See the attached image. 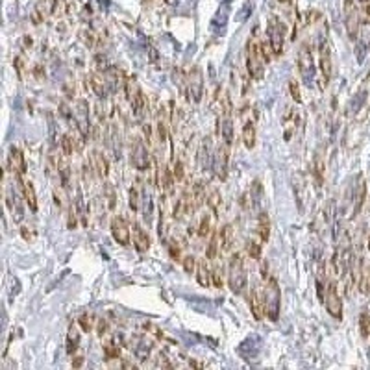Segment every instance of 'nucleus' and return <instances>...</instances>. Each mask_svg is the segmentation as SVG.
Instances as JSON below:
<instances>
[{"label":"nucleus","mask_w":370,"mask_h":370,"mask_svg":"<svg viewBox=\"0 0 370 370\" xmlns=\"http://www.w3.org/2000/svg\"><path fill=\"white\" fill-rule=\"evenodd\" d=\"M365 100V91H361V95L357 98H354V102H352V106H350V113H354V111H357L359 109V106H361V102Z\"/></svg>","instance_id":"nucleus-54"},{"label":"nucleus","mask_w":370,"mask_h":370,"mask_svg":"<svg viewBox=\"0 0 370 370\" xmlns=\"http://www.w3.org/2000/svg\"><path fill=\"white\" fill-rule=\"evenodd\" d=\"M324 306H326V311L330 313L331 317L337 318V320H341L342 318V300L339 296V292H337V283L335 282H330L328 283V289L324 292Z\"/></svg>","instance_id":"nucleus-9"},{"label":"nucleus","mask_w":370,"mask_h":370,"mask_svg":"<svg viewBox=\"0 0 370 370\" xmlns=\"http://www.w3.org/2000/svg\"><path fill=\"white\" fill-rule=\"evenodd\" d=\"M78 326L82 328V331H85V333H89V331L92 330V317L89 313H83L82 317L78 318Z\"/></svg>","instance_id":"nucleus-49"},{"label":"nucleus","mask_w":370,"mask_h":370,"mask_svg":"<svg viewBox=\"0 0 370 370\" xmlns=\"http://www.w3.org/2000/svg\"><path fill=\"white\" fill-rule=\"evenodd\" d=\"M141 185H143V180L139 178V180L130 187V210L132 211H139V207H141V198H143Z\"/></svg>","instance_id":"nucleus-30"},{"label":"nucleus","mask_w":370,"mask_h":370,"mask_svg":"<svg viewBox=\"0 0 370 370\" xmlns=\"http://www.w3.org/2000/svg\"><path fill=\"white\" fill-rule=\"evenodd\" d=\"M128 348L135 354L139 359H146L154 350V341L146 335H133L128 342Z\"/></svg>","instance_id":"nucleus-13"},{"label":"nucleus","mask_w":370,"mask_h":370,"mask_svg":"<svg viewBox=\"0 0 370 370\" xmlns=\"http://www.w3.org/2000/svg\"><path fill=\"white\" fill-rule=\"evenodd\" d=\"M97 326H98V328H97V330H98V337H104V333L107 331V322L104 320V318H100Z\"/></svg>","instance_id":"nucleus-55"},{"label":"nucleus","mask_w":370,"mask_h":370,"mask_svg":"<svg viewBox=\"0 0 370 370\" xmlns=\"http://www.w3.org/2000/svg\"><path fill=\"white\" fill-rule=\"evenodd\" d=\"M359 20H361V15L356 2H354V0H344V25H346V32L350 35V39H356L357 37Z\"/></svg>","instance_id":"nucleus-12"},{"label":"nucleus","mask_w":370,"mask_h":370,"mask_svg":"<svg viewBox=\"0 0 370 370\" xmlns=\"http://www.w3.org/2000/svg\"><path fill=\"white\" fill-rule=\"evenodd\" d=\"M359 2H361V4H368L370 0H359Z\"/></svg>","instance_id":"nucleus-63"},{"label":"nucleus","mask_w":370,"mask_h":370,"mask_svg":"<svg viewBox=\"0 0 370 370\" xmlns=\"http://www.w3.org/2000/svg\"><path fill=\"white\" fill-rule=\"evenodd\" d=\"M296 122H298V113L294 107L287 109V115L283 119V126H285V139H291V135L296 132Z\"/></svg>","instance_id":"nucleus-31"},{"label":"nucleus","mask_w":370,"mask_h":370,"mask_svg":"<svg viewBox=\"0 0 370 370\" xmlns=\"http://www.w3.org/2000/svg\"><path fill=\"white\" fill-rule=\"evenodd\" d=\"M74 121L80 130V135L87 141L91 137V117H89V104L85 100H78L74 104Z\"/></svg>","instance_id":"nucleus-10"},{"label":"nucleus","mask_w":370,"mask_h":370,"mask_svg":"<svg viewBox=\"0 0 370 370\" xmlns=\"http://www.w3.org/2000/svg\"><path fill=\"white\" fill-rule=\"evenodd\" d=\"M104 354H106V359H115V357H121V348L115 341H107L104 344Z\"/></svg>","instance_id":"nucleus-41"},{"label":"nucleus","mask_w":370,"mask_h":370,"mask_svg":"<svg viewBox=\"0 0 370 370\" xmlns=\"http://www.w3.org/2000/svg\"><path fill=\"white\" fill-rule=\"evenodd\" d=\"M280 307H282V289L276 278H268L265 287V315L272 322L280 318Z\"/></svg>","instance_id":"nucleus-3"},{"label":"nucleus","mask_w":370,"mask_h":370,"mask_svg":"<svg viewBox=\"0 0 370 370\" xmlns=\"http://www.w3.org/2000/svg\"><path fill=\"white\" fill-rule=\"evenodd\" d=\"M91 163H92L95 171H97V174L100 176V178H107V174H109V161H107L106 154H104L102 150H98V148L92 150Z\"/></svg>","instance_id":"nucleus-22"},{"label":"nucleus","mask_w":370,"mask_h":370,"mask_svg":"<svg viewBox=\"0 0 370 370\" xmlns=\"http://www.w3.org/2000/svg\"><path fill=\"white\" fill-rule=\"evenodd\" d=\"M219 246H220V237L219 234H213L210 237V244L205 248V259H215L217 253H219Z\"/></svg>","instance_id":"nucleus-40"},{"label":"nucleus","mask_w":370,"mask_h":370,"mask_svg":"<svg viewBox=\"0 0 370 370\" xmlns=\"http://www.w3.org/2000/svg\"><path fill=\"white\" fill-rule=\"evenodd\" d=\"M259 350H261V339H259L258 335H252L248 337V339H244L237 348L239 356L243 357V359H253V357H258Z\"/></svg>","instance_id":"nucleus-16"},{"label":"nucleus","mask_w":370,"mask_h":370,"mask_svg":"<svg viewBox=\"0 0 370 370\" xmlns=\"http://www.w3.org/2000/svg\"><path fill=\"white\" fill-rule=\"evenodd\" d=\"M365 196H366V183H365V180H363V176H359L356 189H354V202H352L354 217L359 215L361 207H363V202H365Z\"/></svg>","instance_id":"nucleus-23"},{"label":"nucleus","mask_w":370,"mask_h":370,"mask_svg":"<svg viewBox=\"0 0 370 370\" xmlns=\"http://www.w3.org/2000/svg\"><path fill=\"white\" fill-rule=\"evenodd\" d=\"M104 202H106L107 210L115 211V207H117V195H115V187L109 181L104 183Z\"/></svg>","instance_id":"nucleus-36"},{"label":"nucleus","mask_w":370,"mask_h":370,"mask_svg":"<svg viewBox=\"0 0 370 370\" xmlns=\"http://www.w3.org/2000/svg\"><path fill=\"white\" fill-rule=\"evenodd\" d=\"M20 234H22V237L26 239V241H30V232H28V228H25V226H22V228H20Z\"/></svg>","instance_id":"nucleus-61"},{"label":"nucleus","mask_w":370,"mask_h":370,"mask_svg":"<svg viewBox=\"0 0 370 370\" xmlns=\"http://www.w3.org/2000/svg\"><path fill=\"white\" fill-rule=\"evenodd\" d=\"M132 165H133V169H137V171H148L150 169V165H152V159H150V156H148V148H146V145L145 143L139 139V137H133V141H132Z\"/></svg>","instance_id":"nucleus-8"},{"label":"nucleus","mask_w":370,"mask_h":370,"mask_svg":"<svg viewBox=\"0 0 370 370\" xmlns=\"http://www.w3.org/2000/svg\"><path fill=\"white\" fill-rule=\"evenodd\" d=\"M359 328H361V335H363V337H368L370 335V317H368V313H361Z\"/></svg>","instance_id":"nucleus-46"},{"label":"nucleus","mask_w":370,"mask_h":370,"mask_svg":"<svg viewBox=\"0 0 370 370\" xmlns=\"http://www.w3.org/2000/svg\"><path fill=\"white\" fill-rule=\"evenodd\" d=\"M205 202H207V205H210L211 211H213L215 215L219 213L220 204H222V196H220V191L217 189V187H207V189H205Z\"/></svg>","instance_id":"nucleus-29"},{"label":"nucleus","mask_w":370,"mask_h":370,"mask_svg":"<svg viewBox=\"0 0 370 370\" xmlns=\"http://www.w3.org/2000/svg\"><path fill=\"white\" fill-rule=\"evenodd\" d=\"M228 167H229V145L228 143H220L217 152H215V161H213V174L219 178L220 181H224L228 178Z\"/></svg>","instance_id":"nucleus-11"},{"label":"nucleus","mask_w":370,"mask_h":370,"mask_svg":"<svg viewBox=\"0 0 370 370\" xmlns=\"http://www.w3.org/2000/svg\"><path fill=\"white\" fill-rule=\"evenodd\" d=\"M232 243H234V226L226 224L220 232V248L222 250H229L232 248Z\"/></svg>","instance_id":"nucleus-39"},{"label":"nucleus","mask_w":370,"mask_h":370,"mask_svg":"<svg viewBox=\"0 0 370 370\" xmlns=\"http://www.w3.org/2000/svg\"><path fill=\"white\" fill-rule=\"evenodd\" d=\"M89 83H91L92 91L98 98H107V92H109V83H107V76L104 73H92L89 76Z\"/></svg>","instance_id":"nucleus-19"},{"label":"nucleus","mask_w":370,"mask_h":370,"mask_svg":"<svg viewBox=\"0 0 370 370\" xmlns=\"http://www.w3.org/2000/svg\"><path fill=\"white\" fill-rule=\"evenodd\" d=\"M8 167H11V172H19V174L25 176L28 171V165H26L25 156L20 152L19 146H11L10 154H8Z\"/></svg>","instance_id":"nucleus-18"},{"label":"nucleus","mask_w":370,"mask_h":370,"mask_svg":"<svg viewBox=\"0 0 370 370\" xmlns=\"http://www.w3.org/2000/svg\"><path fill=\"white\" fill-rule=\"evenodd\" d=\"M169 252H171L172 259L181 258V243H178V239H171L169 241Z\"/></svg>","instance_id":"nucleus-48"},{"label":"nucleus","mask_w":370,"mask_h":370,"mask_svg":"<svg viewBox=\"0 0 370 370\" xmlns=\"http://www.w3.org/2000/svg\"><path fill=\"white\" fill-rule=\"evenodd\" d=\"M285 34H287V28L283 25L282 20L278 17H270L268 19V26H267V35H268V44L272 49L274 56H282L283 49H285Z\"/></svg>","instance_id":"nucleus-4"},{"label":"nucleus","mask_w":370,"mask_h":370,"mask_svg":"<svg viewBox=\"0 0 370 370\" xmlns=\"http://www.w3.org/2000/svg\"><path fill=\"white\" fill-rule=\"evenodd\" d=\"M318 56H320V71H322V78L324 82H330L331 76H333V59H331V44H330V37H328V28H324L320 32V37H318Z\"/></svg>","instance_id":"nucleus-6"},{"label":"nucleus","mask_w":370,"mask_h":370,"mask_svg":"<svg viewBox=\"0 0 370 370\" xmlns=\"http://www.w3.org/2000/svg\"><path fill=\"white\" fill-rule=\"evenodd\" d=\"M289 89H291L292 100H294L296 104H302V95H300V87H298V83L294 82V80H291V82H289Z\"/></svg>","instance_id":"nucleus-51"},{"label":"nucleus","mask_w":370,"mask_h":370,"mask_svg":"<svg viewBox=\"0 0 370 370\" xmlns=\"http://www.w3.org/2000/svg\"><path fill=\"white\" fill-rule=\"evenodd\" d=\"M265 58L261 44L256 37H250L246 43V68H248V76L252 80H263L265 76Z\"/></svg>","instance_id":"nucleus-1"},{"label":"nucleus","mask_w":370,"mask_h":370,"mask_svg":"<svg viewBox=\"0 0 370 370\" xmlns=\"http://www.w3.org/2000/svg\"><path fill=\"white\" fill-rule=\"evenodd\" d=\"M228 283L235 294H243L246 289V268L241 253H234L228 267Z\"/></svg>","instance_id":"nucleus-2"},{"label":"nucleus","mask_w":370,"mask_h":370,"mask_svg":"<svg viewBox=\"0 0 370 370\" xmlns=\"http://www.w3.org/2000/svg\"><path fill=\"white\" fill-rule=\"evenodd\" d=\"M189 196H191V205H193V211L198 210L202 202L205 200V187L202 181H196L193 185V191H189Z\"/></svg>","instance_id":"nucleus-27"},{"label":"nucleus","mask_w":370,"mask_h":370,"mask_svg":"<svg viewBox=\"0 0 370 370\" xmlns=\"http://www.w3.org/2000/svg\"><path fill=\"white\" fill-rule=\"evenodd\" d=\"M368 252H370V235H368Z\"/></svg>","instance_id":"nucleus-64"},{"label":"nucleus","mask_w":370,"mask_h":370,"mask_svg":"<svg viewBox=\"0 0 370 370\" xmlns=\"http://www.w3.org/2000/svg\"><path fill=\"white\" fill-rule=\"evenodd\" d=\"M95 65H97L98 73L106 74L107 71H109V63H107V59H106V56H104V54H97V56H95Z\"/></svg>","instance_id":"nucleus-47"},{"label":"nucleus","mask_w":370,"mask_h":370,"mask_svg":"<svg viewBox=\"0 0 370 370\" xmlns=\"http://www.w3.org/2000/svg\"><path fill=\"white\" fill-rule=\"evenodd\" d=\"M156 126H157V137H159V143L161 145H165V143L169 141V124H167V115H165V109H163V107H161L159 113H157Z\"/></svg>","instance_id":"nucleus-26"},{"label":"nucleus","mask_w":370,"mask_h":370,"mask_svg":"<svg viewBox=\"0 0 370 370\" xmlns=\"http://www.w3.org/2000/svg\"><path fill=\"white\" fill-rule=\"evenodd\" d=\"M111 235L115 239V243H119L121 246H126L130 243V228H128V222L122 217H113L111 219Z\"/></svg>","instance_id":"nucleus-14"},{"label":"nucleus","mask_w":370,"mask_h":370,"mask_svg":"<svg viewBox=\"0 0 370 370\" xmlns=\"http://www.w3.org/2000/svg\"><path fill=\"white\" fill-rule=\"evenodd\" d=\"M4 200H6V205H8L10 213L13 215L15 222H20V220H22V215H25V211H22V204H20V198L17 196L15 191L8 189L6 185H4Z\"/></svg>","instance_id":"nucleus-17"},{"label":"nucleus","mask_w":370,"mask_h":370,"mask_svg":"<svg viewBox=\"0 0 370 370\" xmlns=\"http://www.w3.org/2000/svg\"><path fill=\"white\" fill-rule=\"evenodd\" d=\"M74 210H76V213H78L80 220H82V224L87 228L89 226V217H87V205H85V200H83V195L82 191L78 189V193H76V200L73 202Z\"/></svg>","instance_id":"nucleus-32"},{"label":"nucleus","mask_w":370,"mask_h":370,"mask_svg":"<svg viewBox=\"0 0 370 370\" xmlns=\"http://www.w3.org/2000/svg\"><path fill=\"white\" fill-rule=\"evenodd\" d=\"M61 154H63L65 157H71L73 156V152H74V148H76V139H74V135H71V133H63L61 135Z\"/></svg>","instance_id":"nucleus-38"},{"label":"nucleus","mask_w":370,"mask_h":370,"mask_svg":"<svg viewBox=\"0 0 370 370\" xmlns=\"http://www.w3.org/2000/svg\"><path fill=\"white\" fill-rule=\"evenodd\" d=\"M13 67H15V73H17V78L22 80V76H25V58H22V56H15Z\"/></svg>","instance_id":"nucleus-50"},{"label":"nucleus","mask_w":370,"mask_h":370,"mask_svg":"<svg viewBox=\"0 0 370 370\" xmlns=\"http://www.w3.org/2000/svg\"><path fill=\"white\" fill-rule=\"evenodd\" d=\"M246 252H248V256L252 259H259L261 258V244L252 239V241H248V244H246Z\"/></svg>","instance_id":"nucleus-44"},{"label":"nucleus","mask_w":370,"mask_h":370,"mask_svg":"<svg viewBox=\"0 0 370 370\" xmlns=\"http://www.w3.org/2000/svg\"><path fill=\"white\" fill-rule=\"evenodd\" d=\"M157 366H167V368H172V365H171V363H169V361H167V357L163 356V354H161V356H159V361H157Z\"/></svg>","instance_id":"nucleus-56"},{"label":"nucleus","mask_w":370,"mask_h":370,"mask_svg":"<svg viewBox=\"0 0 370 370\" xmlns=\"http://www.w3.org/2000/svg\"><path fill=\"white\" fill-rule=\"evenodd\" d=\"M35 78H43V71H41V65L35 67Z\"/></svg>","instance_id":"nucleus-62"},{"label":"nucleus","mask_w":370,"mask_h":370,"mask_svg":"<svg viewBox=\"0 0 370 370\" xmlns=\"http://www.w3.org/2000/svg\"><path fill=\"white\" fill-rule=\"evenodd\" d=\"M211 282H213L215 287H222L224 285V282H222V270H220V267H215L213 268V274H211Z\"/></svg>","instance_id":"nucleus-52"},{"label":"nucleus","mask_w":370,"mask_h":370,"mask_svg":"<svg viewBox=\"0 0 370 370\" xmlns=\"http://www.w3.org/2000/svg\"><path fill=\"white\" fill-rule=\"evenodd\" d=\"M363 20H365V22H370V2L365 4V17H363Z\"/></svg>","instance_id":"nucleus-59"},{"label":"nucleus","mask_w":370,"mask_h":370,"mask_svg":"<svg viewBox=\"0 0 370 370\" xmlns=\"http://www.w3.org/2000/svg\"><path fill=\"white\" fill-rule=\"evenodd\" d=\"M298 71L302 74V80L306 85L311 87V83L315 82L317 76V68H315V59H313L311 47L307 43H304L298 50Z\"/></svg>","instance_id":"nucleus-5"},{"label":"nucleus","mask_w":370,"mask_h":370,"mask_svg":"<svg viewBox=\"0 0 370 370\" xmlns=\"http://www.w3.org/2000/svg\"><path fill=\"white\" fill-rule=\"evenodd\" d=\"M195 265H196V261H195V258L193 256H185V259H183V268H185V272H193L195 270Z\"/></svg>","instance_id":"nucleus-53"},{"label":"nucleus","mask_w":370,"mask_h":370,"mask_svg":"<svg viewBox=\"0 0 370 370\" xmlns=\"http://www.w3.org/2000/svg\"><path fill=\"white\" fill-rule=\"evenodd\" d=\"M78 346H80V331H78V328L73 324L67 331V354L68 356H73L74 352L78 350Z\"/></svg>","instance_id":"nucleus-34"},{"label":"nucleus","mask_w":370,"mask_h":370,"mask_svg":"<svg viewBox=\"0 0 370 370\" xmlns=\"http://www.w3.org/2000/svg\"><path fill=\"white\" fill-rule=\"evenodd\" d=\"M313 172H315V178H317V183L320 185L324 181V174H326V161L322 157L320 152H317L315 161H313Z\"/></svg>","instance_id":"nucleus-37"},{"label":"nucleus","mask_w":370,"mask_h":370,"mask_svg":"<svg viewBox=\"0 0 370 370\" xmlns=\"http://www.w3.org/2000/svg\"><path fill=\"white\" fill-rule=\"evenodd\" d=\"M58 174L59 180H61V187L68 189V185H71V167H68L67 159H63V157H59L58 161Z\"/></svg>","instance_id":"nucleus-35"},{"label":"nucleus","mask_w":370,"mask_h":370,"mask_svg":"<svg viewBox=\"0 0 370 370\" xmlns=\"http://www.w3.org/2000/svg\"><path fill=\"white\" fill-rule=\"evenodd\" d=\"M211 232V217L207 213L200 219V226H198V237H207Z\"/></svg>","instance_id":"nucleus-42"},{"label":"nucleus","mask_w":370,"mask_h":370,"mask_svg":"<svg viewBox=\"0 0 370 370\" xmlns=\"http://www.w3.org/2000/svg\"><path fill=\"white\" fill-rule=\"evenodd\" d=\"M250 311H252V317L256 320H261L265 315V294L261 296L258 287H252V291H250Z\"/></svg>","instance_id":"nucleus-20"},{"label":"nucleus","mask_w":370,"mask_h":370,"mask_svg":"<svg viewBox=\"0 0 370 370\" xmlns=\"http://www.w3.org/2000/svg\"><path fill=\"white\" fill-rule=\"evenodd\" d=\"M83 365V356H78L76 359H73V366L74 368H80Z\"/></svg>","instance_id":"nucleus-58"},{"label":"nucleus","mask_w":370,"mask_h":370,"mask_svg":"<svg viewBox=\"0 0 370 370\" xmlns=\"http://www.w3.org/2000/svg\"><path fill=\"white\" fill-rule=\"evenodd\" d=\"M143 330H145L148 335L156 337V339H165V333H163L156 324H152V322H145V324H143Z\"/></svg>","instance_id":"nucleus-43"},{"label":"nucleus","mask_w":370,"mask_h":370,"mask_svg":"<svg viewBox=\"0 0 370 370\" xmlns=\"http://www.w3.org/2000/svg\"><path fill=\"white\" fill-rule=\"evenodd\" d=\"M187 80V97L193 104H200L202 97H204V74H202V68L200 67H193L189 71V74L185 76Z\"/></svg>","instance_id":"nucleus-7"},{"label":"nucleus","mask_w":370,"mask_h":370,"mask_svg":"<svg viewBox=\"0 0 370 370\" xmlns=\"http://www.w3.org/2000/svg\"><path fill=\"white\" fill-rule=\"evenodd\" d=\"M132 239H133V246H135L137 252H141V253L148 252V248H150V237H148V234H146L145 229L137 224V222H133V226H132Z\"/></svg>","instance_id":"nucleus-21"},{"label":"nucleus","mask_w":370,"mask_h":370,"mask_svg":"<svg viewBox=\"0 0 370 370\" xmlns=\"http://www.w3.org/2000/svg\"><path fill=\"white\" fill-rule=\"evenodd\" d=\"M211 137H205L202 145L198 148V167L202 171H213V161H215V154L213 148H211Z\"/></svg>","instance_id":"nucleus-15"},{"label":"nucleus","mask_w":370,"mask_h":370,"mask_svg":"<svg viewBox=\"0 0 370 370\" xmlns=\"http://www.w3.org/2000/svg\"><path fill=\"white\" fill-rule=\"evenodd\" d=\"M189 365L195 366V368H204V363H200V361H193V359H191Z\"/></svg>","instance_id":"nucleus-60"},{"label":"nucleus","mask_w":370,"mask_h":370,"mask_svg":"<svg viewBox=\"0 0 370 370\" xmlns=\"http://www.w3.org/2000/svg\"><path fill=\"white\" fill-rule=\"evenodd\" d=\"M196 282H198L202 287H210L211 285V272L205 259H200L198 263H196Z\"/></svg>","instance_id":"nucleus-25"},{"label":"nucleus","mask_w":370,"mask_h":370,"mask_svg":"<svg viewBox=\"0 0 370 370\" xmlns=\"http://www.w3.org/2000/svg\"><path fill=\"white\" fill-rule=\"evenodd\" d=\"M256 237H259V241H261V243H267L268 237H270V219H268V215L265 213V211H261V213H259Z\"/></svg>","instance_id":"nucleus-24"},{"label":"nucleus","mask_w":370,"mask_h":370,"mask_svg":"<svg viewBox=\"0 0 370 370\" xmlns=\"http://www.w3.org/2000/svg\"><path fill=\"white\" fill-rule=\"evenodd\" d=\"M243 143H244V146H246L248 150H252L253 146H256V124H253V121H244Z\"/></svg>","instance_id":"nucleus-33"},{"label":"nucleus","mask_w":370,"mask_h":370,"mask_svg":"<svg viewBox=\"0 0 370 370\" xmlns=\"http://www.w3.org/2000/svg\"><path fill=\"white\" fill-rule=\"evenodd\" d=\"M261 202H263V185L259 180H256L250 187V205H252V210L259 211Z\"/></svg>","instance_id":"nucleus-28"},{"label":"nucleus","mask_w":370,"mask_h":370,"mask_svg":"<svg viewBox=\"0 0 370 370\" xmlns=\"http://www.w3.org/2000/svg\"><path fill=\"white\" fill-rule=\"evenodd\" d=\"M261 274H263L265 280L268 278V263L267 261H261Z\"/></svg>","instance_id":"nucleus-57"},{"label":"nucleus","mask_w":370,"mask_h":370,"mask_svg":"<svg viewBox=\"0 0 370 370\" xmlns=\"http://www.w3.org/2000/svg\"><path fill=\"white\" fill-rule=\"evenodd\" d=\"M174 176H176V181L185 180V163L181 157H176L174 159Z\"/></svg>","instance_id":"nucleus-45"}]
</instances>
